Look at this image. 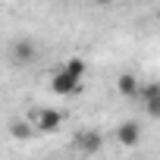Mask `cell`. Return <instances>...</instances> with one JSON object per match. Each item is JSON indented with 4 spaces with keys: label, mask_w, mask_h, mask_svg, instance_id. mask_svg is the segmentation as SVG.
<instances>
[{
    "label": "cell",
    "mask_w": 160,
    "mask_h": 160,
    "mask_svg": "<svg viewBox=\"0 0 160 160\" xmlns=\"http://www.w3.org/2000/svg\"><path fill=\"white\" fill-rule=\"evenodd\" d=\"M116 141H119L122 148H138V141H141V126H138L135 119H126V122L116 129Z\"/></svg>",
    "instance_id": "obj_6"
},
{
    "label": "cell",
    "mask_w": 160,
    "mask_h": 160,
    "mask_svg": "<svg viewBox=\"0 0 160 160\" xmlns=\"http://www.w3.org/2000/svg\"><path fill=\"white\" fill-rule=\"evenodd\" d=\"M35 57H38L35 41H28V38H16V41L10 44V60H13L16 66H28V63H35Z\"/></svg>",
    "instance_id": "obj_3"
},
{
    "label": "cell",
    "mask_w": 160,
    "mask_h": 160,
    "mask_svg": "<svg viewBox=\"0 0 160 160\" xmlns=\"http://www.w3.org/2000/svg\"><path fill=\"white\" fill-rule=\"evenodd\" d=\"M63 69H66V72H72L75 78H85V72H88V63H85L82 57H69V60L63 63Z\"/></svg>",
    "instance_id": "obj_9"
},
{
    "label": "cell",
    "mask_w": 160,
    "mask_h": 160,
    "mask_svg": "<svg viewBox=\"0 0 160 160\" xmlns=\"http://www.w3.org/2000/svg\"><path fill=\"white\" fill-rule=\"evenodd\" d=\"M154 119H160V110H157V116H154Z\"/></svg>",
    "instance_id": "obj_11"
},
{
    "label": "cell",
    "mask_w": 160,
    "mask_h": 160,
    "mask_svg": "<svg viewBox=\"0 0 160 160\" xmlns=\"http://www.w3.org/2000/svg\"><path fill=\"white\" fill-rule=\"evenodd\" d=\"M94 3H101V7H110V3H113V0H94Z\"/></svg>",
    "instance_id": "obj_10"
},
{
    "label": "cell",
    "mask_w": 160,
    "mask_h": 160,
    "mask_svg": "<svg viewBox=\"0 0 160 160\" xmlns=\"http://www.w3.org/2000/svg\"><path fill=\"white\" fill-rule=\"evenodd\" d=\"M116 88H119L122 98H135V94H138V78H135L132 72H122V75L116 78Z\"/></svg>",
    "instance_id": "obj_8"
},
{
    "label": "cell",
    "mask_w": 160,
    "mask_h": 160,
    "mask_svg": "<svg viewBox=\"0 0 160 160\" xmlns=\"http://www.w3.org/2000/svg\"><path fill=\"white\" fill-rule=\"evenodd\" d=\"M28 119H32L35 132H44V135H50V132H57L63 126V113L53 110V107H38V110L28 113Z\"/></svg>",
    "instance_id": "obj_2"
},
{
    "label": "cell",
    "mask_w": 160,
    "mask_h": 160,
    "mask_svg": "<svg viewBox=\"0 0 160 160\" xmlns=\"http://www.w3.org/2000/svg\"><path fill=\"white\" fill-rule=\"evenodd\" d=\"M75 148L82 151V154H98L104 148V135L98 129H82V132L75 135Z\"/></svg>",
    "instance_id": "obj_5"
},
{
    "label": "cell",
    "mask_w": 160,
    "mask_h": 160,
    "mask_svg": "<svg viewBox=\"0 0 160 160\" xmlns=\"http://www.w3.org/2000/svg\"><path fill=\"white\" fill-rule=\"evenodd\" d=\"M10 138H16V141H28L32 135H35V126H32V119H10Z\"/></svg>",
    "instance_id": "obj_7"
},
{
    "label": "cell",
    "mask_w": 160,
    "mask_h": 160,
    "mask_svg": "<svg viewBox=\"0 0 160 160\" xmlns=\"http://www.w3.org/2000/svg\"><path fill=\"white\" fill-rule=\"evenodd\" d=\"M135 98L141 101V107H144L151 116H157V110H160V82L138 85V94H135Z\"/></svg>",
    "instance_id": "obj_4"
},
{
    "label": "cell",
    "mask_w": 160,
    "mask_h": 160,
    "mask_svg": "<svg viewBox=\"0 0 160 160\" xmlns=\"http://www.w3.org/2000/svg\"><path fill=\"white\" fill-rule=\"evenodd\" d=\"M50 91L60 94V98H75V94H82V78H75L72 72L57 66L53 75H50Z\"/></svg>",
    "instance_id": "obj_1"
}]
</instances>
